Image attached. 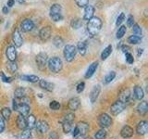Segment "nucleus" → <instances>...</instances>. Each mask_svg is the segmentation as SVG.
<instances>
[{
  "label": "nucleus",
  "instance_id": "f257e3e1",
  "mask_svg": "<svg viewBox=\"0 0 148 139\" xmlns=\"http://www.w3.org/2000/svg\"><path fill=\"white\" fill-rule=\"evenodd\" d=\"M102 21L98 17H92L87 23V32L91 36H95L101 30Z\"/></svg>",
  "mask_w": 148,
  "mask_h": 139
},
{
  "label": "nucleus",
  "instance_id": "f03ea898",
  "mask_svg": "<svg viewBox=\"0 0 148 139\" xmlns=\"http://www.w3.org/2000/svg\"><path fill=\"white\" fill-rule=\"evenodd\" d=\"M47 65H48V68H49L50 71L52 72H55V73L59 72L62 70V67H63L62 60L60 59L58 57H53L50 59H48Z\"/></svg>",
  "mask_w": 148,
  "mask_h": 139
},
{
  "label": "nucleus",
  "instance_id": "7ed1b4c3",
  "mask_svg": "<svg viewBox=\"0 0 148 139\" xmlns=\"http://www.w3.org/2000/svg\"><path fill=\"white\" fill-rule=\"evenodd\" d=\"M62 8L59 4H53L50 8V17L54 21L62 20Z\"/></svg>",
  "mask_w": 148,
  "mask_h": 139
},
{
  "label": "nucleus",
  "instance_id": "20e7f679",
  "mask_svg": "<svg viewBox=\"0 0 148 139\" xmlns=\"http://www.w3.org/2000/svg\"><path fill=\"white\" fill-rule=\"evenodd\" d=\"M76 53H77V49L76 46H74L72 45H67L64 47V58L67 60L68 62H71L74 59V58L76 57Z\"/></svg>",
  "mask_w": 148,
  "mask_h": 139
},
{
  "label": "nucleus",
  "instance_id": "39448f33",
  "mask_svg": "<svg viewBox=\"0 0 148 139\" xmlns=\"http://www.w3.org/2000/svg\"><path fill=\"white\" fill-rule=\"evenodd\" d=\"M47 54L45 52H41L36 56L35 61L37 64V67L39 68L40 71H44L46 67V64H47L48 58H47Z\"/></svg>",
  "mask_w": 148,
  "mask_h": 139
},
{
  "label": "nucleus",
  "instance_id": "423d86ee",
  "mask_svg": "<svg viewBox=\"0 0 148 139\" xmlns=\"http://www.w3.org/2000/svg\"><path fill=\"white\" fill-rule=\"evenodd\" d=\"M13 109L14 110H17L20 112V115L25 117V116L29 115L30 112V106L27 104H18L15 101V99L13 100Z\"/></svg>",
  "mask_w": 148,
  "mask_h": 139
},
{
  "label": "nucleus",
  "instance_id": "0eeeda50",
  "mask_svg": "<svg viewBox=\"0 0 148 139\" xmlns=\"http://www.w3.org/2000/svg\"><path fill=\"white\" fill-rule=\"evenodd\" d=\"M125 107H126V104L123 103V102H121V101H119V100L114 102V103L110 107L111 114L114 115V116L119 115L120 112H122V111L124 110Z\"/></svg>",
  "mask_w": 148,
  "mask_h": 139
},
{
  "label": "nucleus",
  "instance_id": "6e6552de",
  "mask_svg": "<svg viewBox=\"0 0 148 139\" xmlns=\"http://www.w3.org/2000/svg\"><path fill=\"white\" fill-rule=\"evenodd\" d=\"M98 122L100 126L105 129V128H108L111 126L112 124V119L111 117L106 113H103L99 116V119H98Z\"/></svg>",
  "mask_w": 148,
  "mask_h": 139
},
{
  "label": "nucleus",
  "instance_id": "1a4fd4ad",
  "mask_svg": "<svg viewBox=\"0 0 148 139\" xmlns=\"http://www.w3.org/2000/svg\"><path fill=\"white\" fill-rule=\"evenodd\" d=\"M51 34H52V31H51V28L49 26H45V27H43L42 29L40 30L39 32V37L42 41H47L50 37H51Z\"/></svg>",
  "mask_w": 148,
  "mask_h": 139
},
{
  "label": "nucleus",
  "instance_id": "9d476101",
  "mask_svg": "<svg viewBox=\"0 0 148 139\" xmlns=\"http://www.w3.org/2000/svg\"><path fill=\"white\" fill-rule=\"evenodd\" d=\"M21 28L22 32H31L34 28V23L32 20H30V19H25V20L22 21V22L21 23Z\"/></svg>",
  "mask_w": 148,
  "mask_h": 139
},
{
  "label": "nucleus",
  "instance_id": "9b49d317",
  "mask_svg": "<svg viewBox=\"0 0 148 139\" xmlns=\"http://www.w3.org/2000/svg\"><path fill=\"white\" fill-rule=\"evenodd\" d=\"M147 130H148V122L146 120H141V122L137 124L136 132L138 134H140V136H145L147 133Z\"/></svg>",
  "mask_w": 148,
  "mask_h": 139
},
{
  "label": "nucleus",
  "instance_id": "f8f14e48",
  "mask_svg": "<svg viewBox=\"0 0 148 139\" xmlns=\"http://www.w3.org/2000/svg\"><path fill=\"white\" fill-rule=\"evenodd\" d=\"M35 127H36V130L40 133H45L49 130L48 123L44 120H39V122H37L35 124Z\"/></svg>",
  "mask_w": 148,
  "mask_h": 139
},
{
  "label": "nucleus",
  "instance_id": "ddd939ff",
  "mask_svg": "<svg viewBox=\"0 0 148 139\" xmlns=\"http://www.w3.org/2000/svg\"><path fill=\"white\" fill-rule=\"evenodd\" d=\"M130 98H131V92L128 89V88H124L121 91L119 92V100L123 102V103L126 104L127 102H129Z\"/></svg>",
  "mask_w": 148,
  "mask_h": 139
},
{
  "label": "nucleus",
  "instance_id": "4468645a",
  "mask_svg": "<svg viewBox=\"0 0 148 139\" xmlns=\"http://www.w3.org/2000/svg\"><path fill=\"white\" fill-rule=\"evenodd\" d=\"M80 105H81L80 99H79L78 97H72V98H71L69 100L68 108H69V109H71L72 111H75L80 108Z\"/></svg>",
  "mask_w": 148,
  "mask_h": 139
},
{
  "label": "nucleus",
  "instance_id": "2eb2a0df",
  "mask_svg": "<svg viewBox=\"0 0 148 139\" xmlns=\"http://www.w3.org/2000/svg\"><path fill=\"white\" fill-rule=\"evenodd\" d=\"M7 58L9 61H15L17 58V51L15 46L13 45H9L8 47L7 48Z\"/></svg>",
  "mask_w": 148,
  "mask_h": 139
},
{
  "label": "nucleus",
  "instance_id": "dca6fc26",
  "mask_svg": "<svg viewBox=\"0 0 148 139\" xmlns=\"http://www.w3.org/2000/svg\"><path fill=\"white\" fill-rule=\"evenodd\" d=\"M12 39L14 42V45H15V46H17V47H20V46L22 45L23 40H22V37L21 35V32H18V30H15L13 32Z\"/></svg>",
  "mask_w": 148,
  "mask_h": 139
},
{
  "label": "nucleus",
  "instance_id": "f3484780",
  "mask_svg": "<svg viewBox=\"0 0 148 139\" xmlns=\"http://www.w3.org/2000/svg\"><path fill=\"white\" fill-rule=\"evenodd\" d=\"M95 13V8L91 6V5H87L84 8V14H83V19L86 21H89L94 17Z\"/></svg>",
  "mask_w": 148,
  "mask_h": 139
},
{
  "label": "nucleus",
  "instance_id": "a211bd4d",
  "mask_svg": "<svg viewBox=\"0 0 148 139\" xmlns=\"http://www.w3.org/2000/svg\"><path fill=\"white\" fill-rule=\"evenodd\" d=\"M133 129L129 126V125H125L123 126V128L121 129V131H120V136H121L123 138H130L133 136Z\"/></svg>",
  "mask_w": 148,
  "mask_h": 139
},
{
  "label": "nucleus",
  "instance_id": "6ab92c4d",
  "mask_svg": "<svg viewBox=\"0 0 148 139\" xmlns=\"http://www.w3.org/2000/svg\"><path fill=\"white\" fill-rule=\"evenodd\" d=\"M76 128L78 129L79 134H81V136H84V134L89 131V124L85 122H80L77 124Z\"/></svg>",
  "mask_w": 148,
  "mask_h": 139
},
{
  "label": "nucleus",
  "instance_id": "aec40b11",
  "mask_svg": "<svg viewBox=\"0 0 148 139\" xmlns=\"http://www.w3.org/2000/svg\"><path fill=\"white\" fill-rule=\"evenodd\" d=\"M39 85L42 89H44L45 91H48V92H52L54 90V83H49L47 81L44 80V79H42L39 82Z\"/></svg>",
  "mask_w": 148,
  "mask_h": 139
},
{
  "label": "nucleus",
  "instance_id": "412c9836",
  "mask_svg": "<svg viewBox=\"0 0 148 139\" xmlns=\"http://www.w3.org/2000/svg\"><path fill=\"white\" fill-rule=\"evenodd\" d=\"M100 91H101V87L100 85H95L94 88H92V90L90 94V100L92 103H95L96 101L97 97H98L99 94H100Z\"/></svg>",
  "mask_w": 148,
  "mask_h": 139
},
{
  "label": "nucleus",
  "instance_id": "4be33fe9",
  "mask_svg": "<svg viewBox=\"0 0 148 139\" xmlns=\"http://www.w3.org/2000/svg\"><path fill=\"white\" fill-rule=\"evenodd\" d=\"M97 66H98V62L95 61L94 63H92L89 68L87 69V71H86V73H85V78L88 79V78H91L92 75L95 74V71H96V69H97Z\"/></svg>",
  "mask_w": 148,
  "mask_h": 139
},
{
  "label": "nucleus",
  "instance_id": "5701e85b",
  "mask_svg": "<svg viewBox=\"0 0 148 139\" xmlns=\"http://www.w3.org/2000/svg\"><path fill=\"white\" fill-rule=\"evenodd\" d=\"M137 111L140 115H145L148 111V104L146 101H142L137 106Z\"/></svg>",
  "mask_w": 148,
  "mask_h": 139
},
{
  "label": "nucleus",
  "instance_id": "b1692460",
  "mask_svg": "<svg viewBox=\"0 0 148 139\" xmlns=\"http://www.w3.org/2000/svg\"><path fill=\"white\" fill-rule=\"evenodd\" d=\"M16 122H17V126H18V129L25 130L27 128V120H26V119L24 117H23V116L18 115V118H17Z\"/></svg>",
  "mask_w": 148,
  "mask_h": 139
},
{
  "label": "nucleus",
  "instance_id": "393cba45",
  "mask_svg": "<svg viewBox=\"0 0 148 139\" xmlns=\"http://www.w3.org/2000/svg\"><path fill=\"white\" fill-rule=\"evenodd\" d=\"M133 93H134V96H135V98L138 100H142L143 98V96H145V93H143V90L141 86L134 87Z\"/></svg>",
  "mask_w": 148,
  "mask_h": 139
},
{
  "label": "nucleus",
  "instance_id": "a878e982",
  "mask_svg": "<svg viewBox=\"0 0 148 139\" xmlns=\"http://www.w3.org/2000/svg\"><path fill=\"white\" fill-rule=\"evenodd\" d=\"M27 127L29 128V130L32 129L35 127V124H36V119L35 117L32 114L28 115V118H27Z\"/></svg>",
  "mask_w": 148,
  "mask_h": 139
},
{
  "label": "nucleus",
  "instance_id": "bb28decb",
  "mask_svg": "<svg viewBox=\"0 0 148 139\" xmlns=\"http://www.w3.org/2000/svg\"><path fill=\"white\" fill-rule=\"evenodd\" d=\"M77 51H79L82 56H84L86 53V50H87V45L85 42H79L78 45H77V47H76Z\"/></svg>",
  "mask_w": 148,
  "mask_h": 139
},
{
  "label": "nucleus",
  "instance_id": "cd10ccee",
  "mask_svg": "<svg viewBox=\"0 0 148 139\" xmlns=\"http://www.w3.org/2000/svg\"><path fill=\"white\" fill-rule=\"evenodd\" d=\"M111 53H112V45H109L103 50V52H102V54H101V58L103 60H106L109 57Z\"/></svg>",
  "mask_w": 148,
  "mask_h": 139
},
{
  "label": "nucleus",
  "instance_id": "c85d7f7f",
  "mask_svg": "<svg viewBox=\"0 0 148 139\" xmlns=\"http://www.w3.org/2000/svg\"><path fill=\"white\" fill-rule=\"evenodd\" d=\"M21 79L23 81H27L30 83H36L39 81V78L35 75H22L21 76Z\"/></svg>",
  "mask_w": 148,
  "mask_h": 139
},
{
  "label": "nucleus",
  "instance_id": "c756f323",
  "mask_svg": "<svg viewBox=\"0 0 148 139\" xmlns=\"http://www.w3.org/2000/svg\"><path fill=\"white\" fill-rule=\"evenodd\" d=\"M141 41H142V38H141V36H138V35H131L128 38V42L130 44H132V45H137V44H140L141 43Z\"/></svg>",
  "mask_w": 148,
  "mask_h": 139
},
{
  "label": "nucleus",
  "instance_id": "7c9ffc66",
  "mask_svg": "<svg viewBox=\"0 0 148 139\" xmlns=\"http://www.w3.org/2000/svg\"><path fill=\"white\" fill-rule=\"evenodd\" d=\"M62 129H63V132L65 133H69V132L71 131V129H72V122H67V120H64L63 124H62Z\"/></svg>",
  "mask_w": 148,
  "mask_h": 139
},
{
  "label": "nucleus",
  "instance_id": "2f4dec72",
  "mask_svg": "<svg viewBox=\"0 0 148 139\" xmlns=\"http://www.w3.org/2000/svg\"><path fill=\"white\" fill-rule=\"evenodd\" d=\"M1 115H2V118L6 120H8L9 118H10L11 116V110L10 109L8 108H4L2 110H1Z\"/></svg>",
  "mask_w": 148,
  "mask_h": 139
},
{
  "label": "nucleus",
  "instance_id": "473e14b6",
  "mask_svg": "<svg viewBox=\"0 0 148 139\" xmlns=\"http://www.w3.org/2000/svg\"><path fill=\"white\" fill-rule=\"evenodd\" d=\"M14 96H15V98H21L25 96V90L22 87H18L14 92Z\"/></svg>",
  "mask_w": 148,
  "mask_h": 139
},
{
  "label": "nucleus",
  "instance_id": "72a5a7b5",
  "mask_svg": "<svg viewBox=\"0 0 148 139\" xmlns=\"http://www.w3.org/2000/svg\"><path fill=\"white\" fill-rule=\"evenodd\" d=\"M63 39L60 37L59 35H57V36H55L54 37V39H53V44L55 46H57L58 48L59 47H61V46L63 45Z\"/></svg>",
  "mask_w": 148,
  "mask_h": 139
},
{
  "label": "nucleus",
  "instance_id": "f704fd0d",
  "mask_svg": "<svg viewBox=\"0 0 148 139\" xmlns=\"http://www.w3.org/2000/svg\"><path fill=\"white\" fill-rule=\"evenodd\" d=\"M126 31H127L126 26H124V25H121V26H120V27L119 28L118 32H117V38H118V39L122 38V37L125 35V34H126Z\"/></svg>",
  "mask_w": 148,
  "mask_h": 139
},
{
  "label": "nucleus",
  "instance_id": "c9c22d12",
  "mask_svg": "<svg viewBox=\"0 0 148 139\" xmlns=\"http://www.w3.org/2000/svg\"><path fill=\"white\" fill-rule=\"evenodd\" d=\"M95 139H106V132L105 129H100L99 131H97L95 136Z\"/></svg>",
  "mask_w": 148,
  "mask_h": 139
},
{
  "label": "nucleus",
  "instance_id": "e433bc0d",
  "mask_svg": "<svg viewBox=\"0 0 148 139\" xmlns=\"http://www.w3.org/2000/svg\"><path fill=\"white\" fill-rule=\"evenodd\" d=\"M116 77V72H110L108 75H106L105 77V83H111L113 80H114V78Z\"/></svg>",
  "mask_w": 148,
  "mask_h": 139
},
{
  "label": "nucleus",
  "instance_id": "4c0bfd02",
  "mask_svg": "<svg viewBox=\"0 0 148 139\" xmlns=\"http://www.w3.org/2000/svg\"><path fill=\"white\" fill-rule=\"evenodd\" d=\"M82 22L80 19H73L71 21V27L73 29H79V28L82 26Z\"/></svg>",
  "mask_w": 148,
  "mask_h": 139
},
{
  "label": "nucleus",
  "instance_id": "58836bf2",
  "mask_svg": "<svg viewBox=\"0 0 148 139\" xmlns=\"http://www.w3.org/2000/svg\"><path fill=\"white\" fill-rule=\"evenodd\" d=\"M60 107H61L60 103H59V102H58V101H56V100L51 101L50 104H49V108L52 110H58L60 109Z\"/></svg>",
  "mask_w": 148,
  "mask_h": 139
},
{
  "label": "nucleus",
  "instance_id": "ea45409f",
  "mask_svg": "<svg viewBox=\"0 0 148 139\" xmlns=\"http://www.w3.org/2000/svg\"><path fill=\"white\" fill-rule=\"evenodd\" d=\"M132 32L133 34L135 35H138V36H141L142 35V28L139 26L138 24H133L132 26Z\"/></svg>",
  "mask_w": 148,
  "mask_h": 139
},
{
  "label": "nucleus",
  "instance_id": "a19ab883",
  "mask_svg": "<svg viewBox=\"0 0 148 139\" xmlns=\"http://www.w3.org/2000/svg\"><path fill=\"white\" fill-rule=\"evenodd\" d=\"M21 139H32V133L29 129L28 130H24V131L22 132L21 136Z\"/></svg>",
  "mask_w": 148,
  "mask_h": 139
},
{
  "label": "nucleus",
  "instance_id": "79ce46f5",
  "mask_svg": "<svg viewBox=\"0 0 148 139\" xmlns=\"http://www.w3.org/2000/svg\"><path fill=\"white\" fill-rule=\"evenodd\" d=\"M8 69L9 70V72H15L18 69V66L15 61H9L8 65Z\"/></svg>",
  "mask_w": 148,
  "mask_h": 139
},
{
  "label": "nucleus",
  "instance_id": "37998d69",
  "mask_svg": "<svg viewBox=\"0 0 148 139\" xmlns=\"http://www.w3.org/2000/svg\"><path fill=\"white\" fill-rule=\"evenodd\" d=\"M74 1L77 4V6L80 8H85L89 3V0H74Z\"/></svg>",
  "mask_w": 148,
  "mask_h": 139
},
{
  "label": "nucleus",
  "instance_id": "c03bdc74",
  "mask_svg": "<svg viewBox=\"0 0 148 139\" xmlns=\"http://www.w3.org/2000/svg\"><path fill=\"white\" fill-rule=\"evenodd\" d=\"M125 20V14L124 13H120V15L117 18V21H116V25L119 26L123 22V21Z\"/></svg>",
  "mask_w": 148,
  "mask_h": 139
},
{
  "label": "nucleus",
  "instance_id": "a18cd8bd",
  "mask_svg": "<svg viewBox=\"0 0 148 139\" xmlns=\"http://www.w3.org/2000/svg\"><path fill=\"white\" fill-rule=\"evenodd\" d=\"M74 119H75V115H74L73 113H69V114H67L66 116H65L64 120H67V122H73Z\"/></svg>",
  "mask_w": 148,
  "mask_h": 139
},
{
  "label": "nucleus",
  "instance_id": "49530a36",
  "mask_svg": "<svg viewBox=\"0 0 148 139\" xmlns=\"http://www.w3.org/2000/svg\"><path fill=\"white\" fill-rule=\"evenodd\" d=\"M0 76H1L2 81H3L4 83H10V82L12 81V78H11V77H8V76H6V75H5V73H4V72H0Z\"/></svg>",
  "mask_w": 148,
  "mask_h": 139
},
{
  "label": "nucleus",
  "instance_id": "de8ad7c7",
  "mask_svg": "<svg viewBox=\"0 0 148 139\" xmlns=\"http://www.w3.org/2000/svg\"><path fill=\"white\" fill-rule=\"evenodd\" d=\"M134 24V18L132 15H130L127 19V25L128 27H132Z\"/></svg>",
  "mask_w": 148,
  "mask_h": 139
},
{
  "label": "nucleus",
  "instance_id": "09e8293b",
  "mask_svg": "<svg viewBox=\"0 0 148 139\" xmlns=\"http://www.w3.org/2000/svg\"><path fill=\"white\" fill-rule=\"evenodd\" d=\"M126 61L129 64H132L134 62V58L131 53H126Z\"/></svg>",
  "mask_w": 148,
  "mask_h": 139
},
{
  "label": "nucleus",
  "instance_id": "8fccbe9b",
  "mask_svg": "<svg viewBox=\"0 0 148 139\" xmlns=\"http://www.w3.org/2000/svg\"><path fill=\"white\" fill-rule=\"evenodd\" d=\"M84 86H85V83H80L79 85H77V88H76V90L78 93H82L83 90H84Z\"/></svg>",
  "mask_w": 148,
  "mask_h": 139
},
{
  "label": "nucleus",
  "instance_id": "3c124183",
  "mask_svg": "<svg viewBox=\"0 0 148 139\" xmlns=\"http://www.w3.org/2000/svg\"><path fill=\"white\" fill-rule=\"evenodd\" d=\"M49 139H59V136L56 132H51L49 133Z\"/></svg>",
  "mask_w": 148,
  "mask_h": 139
},
{
  "label": "nucleus",
  "instance_id": "603ef678",
  "mask_svg": "<svg viewBox=\"0 0 148 139\" xmlns=\"http://www.w3.org/2000/svg\"><path fill=\"white\" fill-rule=\"evenodd\" d=\"M5 129V122L2 117H0V133H2Z\"/></svg>",
  "mask_w": 148,
  "mask_h": 139
},
{
  "label": "nucleus",
  "instance_id": "864d4df0",
  "mask_svg": "<svg viewBox=\"0 0 148 139\" xmlns=\"http://www.w3.org/2000/svg\"><path fill=\"white\" fill-rule=\"evenodd\" d=\"M14 3H15V0H8V3H7V7H12L14 6Z\"/></svg>",
  "mask_w": 148,
  "mask_h": 139
},
{
  "label": "nucleus",
  "instance_id": "5fc2aeb1",
  "mask_svg": "<svg viewBox=\"0 0 148 139\" xmlns=\"http://www.w3.org/2000/svg\"><path fill=\"white\" fill-rule=\"evenodd\" d=\"M129 46H127V45H123L122 46V51H123V52L125 53V54H126V53H129L128 52V51H129Z\"/></svg>",
  "mask_w": 148,
  "mask_h": 139
},
{
  "label": "nucleus",
  "instance_id": "6e6d98bb",
  "mask_svg": "<svg viewBox=\"0 0 148 139\" xmlns=\"http://www.w3.org/2000/svg\"><path fill=\"white\" fill-rule=\"evenodd\" d=\"M72 134H73V136L75 137V136H77L78 134H79V132H78V129L75 127L74 128V130H73V132H72Z\"/></svg>",
  "mask_w": 148,
  "mask_h": 139
},
{
  "label": "nucleus",
  "instance_id": "4d7b16f0",
  "mask_svg": "<svg viewBox=\"0 0 148 139\" xmlns=\"http://www.w3.org/2000/svg\"><path fill=\"white\" fill-rule=\"evenodd\" d=\"M2 10H3V13L4 14H7L8 12V7H4Z\"/></svg>",
  "mask_w": 148,
  "mask_h": 139
},
{
  "label": "nucleus",
  "instance_id": "13d9d810",
  "mask_svg": "<svg viewBox=\"0 0 148 139\" xmlns=\"http://www.w3.org/2000/svg\"><path fill=\"white\" fill-rule=\"evenodd\" d=\"M74 139H84V137H83V136H81V134H78L77 136L74 137Z\"/></svg>",
  "mask_w": 148,
  "mask_h": 139
},
{
  "label": "nucleus",
  "instance_id": "bf43d9fd",
  "mask_svg": "<svg viewBox=\"0 0 148 139\" xmlns=\"http://www.w3.org/2000/svg\"><path fill=\"white\" fill-rule=\"evenodd\" d=\"M143 54V49H138V56H140V55H142Z\"/></svg>",
  "mask_w": 148,
  "mask_h": 139
},
{
  "label": "nucleus",
  "instance_id": "052dcab7",
  "mask_svg": "<svg viewBox=\"0 0 148 139\" xmlns=\"http://www.w3.org/2000/svg\"><path fill=\"white\" fill-rule=\"evenodd\" d=\"M18 1L20 2V3H21V2H23V0H18Z\"/></svg>",
  "mask_w": 148,
  "mask_h": 139
},
{
  "label": "nucleus",
  "instance_id": "680f3d73",
  "mask_svg": "<svg viewBox=\"0 0 148 139\" xmlns=\"http://www.w3.org/2000/svg\"><path fill=\"white\" fill-rule=\"evenodd\" d=\"M85 139H94V138H92V137H88V138H85Z\"/></svg>",
  "mask_w": 148,
  "mask_h": 139
}]
</instances>
